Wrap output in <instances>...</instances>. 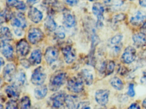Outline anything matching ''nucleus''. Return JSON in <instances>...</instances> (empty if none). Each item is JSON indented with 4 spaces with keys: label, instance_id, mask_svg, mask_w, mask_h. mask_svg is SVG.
<instances>
[{
    "label": "nucleus",
    "instance_id": "f257e3e1",
    "mask_svg": "<svg viewBox=\"0 0 146 109\" xmlns=\"http://www.w3.org/2000/svg\"><path fill=\"white\" fill-rule=\"evenodd\" d=\"M67 75L64 72L58 71L52 75L49 81V88L52 91H58L64 84Z\"/></svg>",
    "mask_w": 146,
    "mask_h": 109
},
{
    "label": "nucleus",
    "instance_id": "f03ea898",
    "mask_svg": "<svg viewBox=\"0 0 146 109\" xmlns=\"http://www.w3.org/2000/svg\"><path fill=\"white\" fill-rule=\"evenodd\" d=\"M67 88L69 91L72 93H81L84 89L83 81L80 77H71L67 82Z\"/></svg>",
    "mask_w": 146,
    "mask_h": 109
},
{
    "label": "nucleus",
    "instance_id": "7ed1b4c3",
    "mask_svg": "<svg viewBox=\"0 0 146 109\" xmlns=\"http://www.w3.org/2000/svg\"><path fill=\"white\" fill-rule=\"evenodd\" d=\"M46 79V74L42 66H39L33 72L31 76V83L36 86L42 85Z\"/></svg>",
    "mask_w": 146,
    "mask_h": 109
},
{
    "label": "nucleus",
    "instance_id": "20e7f679",
    "mask_svg": "<svg viewBox=\"0 0 146 109\" xmlns=\"http://www.w3.org/2000/svg\"><path fill=\"white\" fill-rule=\"evenodd\" d=\"M66 94L64 91L56 92L51 96L50 102L52 108H59L64 106L65 103Z\"/></svg>",
    "mask_w": 146,
    "mask_h": 109
},
{
    "label": "nucleus",
    "instance_id": "39448f33",
    "mask_svg": "<svg viewBox=\"0 0 146 109\" xmlns=\"http://www.w3.org/2000/svg\"><path fill=\"white\" fill-rule=\"evenodd\" d=\"M43 32L39 28H32L30 29L28 33V39L31 43L36 44L43 39Z\"/></svg>",
    "mask_w": 146,
    "mask_h": 109
},
{
    "label": "nucleus",
    "instance_id": "423d86ee",
    "mask_svg": "<svg viewBox=\"0 0 146 109\" xmlns=\"http://www.w3.org/2000/svg\"><path fill=\"white\" fill-rule=\"evenodd\" d=\"M104 11L105 9L104 7L100 3H96L93 5L92 12L97 17V26L98 27H101L103 25V21L104 18L103 16Z\"/></svg>",
    "mask_w": 146,
    "mask_h": 109
},
{
    "label": "nucleus",
    "instance_id": "0eeeda50",
    "mask_svg": "<svg viewBox=\"0 0 146 109\" xmlns=\"http://www.w3.org/2000/svg\"><path fill=\"white\" fill-rule=\"evenodd\" d=\"M136 54L135 49L131 46H129L125 49L121 56V60L125 64H130L135 59Z\"/></svg>",
    "mask_w": 146,
    "mask_h": 109
},
{
    "label": "nucleus",
    "instance_id": "6e6552de",
    "mask_svg": "<svg viewBox=\"0 0 146 109\" xmlns=\"http://www.w3.org/2000/svg\"><path fill=\"white\" fill-rule=\"evenodd\" d=\"M62 52L64 59L67 64L73 63L76 58V50L72 46L67 45L62 48Z\"/></svg>",
    "mask_w": 146,
    "mask_h": 109
},
{
    "label": "nucleus",
    "instance_id": "1a4fd4ad",
    "mask_svg": "<svg viewBox=\"0 0 146 109\" xmlns=\"http://www.w3.org/2000/svg\"><path fill=\"white\" fill-rule=\"evenodd\" d=\"M11 24L13 27L20 29H24L27 25V22L24 15L21 13L13 14L11 19Z\"/></svg>",
    "mask_w": 146,
    "mask_h": 109
},
{
    "label": "nucleus",
    "instance_id": "9d476101",
    "mask_svg": "<svg viewBox=\"0 0 146 109\" xmlns=\"http://www.w3.org/2000/svg\"><path fill=\"white\" fill-rule=\"evenodd\" d=\"M45 58L48 64H51L58 60L59 56V51L54 47H48L45 52Z\"/></svg>",
    "mask_w": 146,
    "mask_h": 109
},
{
    "label": "nucleus",
    "instance_id": "9b49d317",
    "mask_svg": "<svg viewBox=\"0 0 146 109\" xmlns=\"http://www.w3.org/2000/svg\"><path fill=\"white\" fill-rule=\"evenodd\" d=\"M16 74V67L12 63L7 64L3 69V78L6 81H11Z\"/></svg>",
    "mask_w": 146,
    "mask_h": 109
},
{
    "label": "nucleus",
    "instance_id": "f8f14e48",
    "mask_svg": "<svg viewBox=\"0 0 146 109\" xmlns=\"http://www.w3.org/2000/svg\"><path fill=\"white\" fill-rule=\"evenodd\" d=\"M110 92L108 89H100L97 90L95 94V99L100 105L104 106L108 101Z\"/></svg>",
    "mask_w": 146,
    "mask_h": 109
},
{
    "label": "nucleus",
    "instance_id": "ddd939ff",
    "mask_svg": "<svg viewBox=\"0 0 146 109\" xmlns=\"http://www.w3.org/2000/svg\"><path fill=\"white\" fill-rule=\"evenodd\" d=\"M16 50L17 53L19 55L25 57L29 53L30 47L27 41L25 39H22L17 43Z\"/></svg>",
    "mask_w": 146,
    "mask_h": 109
},
{
    "label": "nucleus",
    "instance_id": "4468645a",
    "mask_svg": "<svg viewBox=\"0 0 146 109\" xmlns=\"http://www.w3.org/2000/svg\"><path fill=\"white\" fill-rule=\"evenodd\" d=\"M146 20V14L143 11H138L131 18L130 22L132 25L138 26Z\"/></svg>",
    "mask_w": 146,
    "mask_h": 109
},
{
    "label": "nucleus",
    "instance_id": "2eb2a0df",
    "mask_svg": "<svg viewBox=\"0 0 146 109\" xmlns=\"http://www.w3.org/2000/svg\"><path fill=\"white\" fill-rule=\"evenodd\" d=\"M1 51L2 54L8 59L12 58L13 56V47L8 42L1 41Z\"/></svg>",
    "mask_w": 146,
    "mask_h": 109
},
{
    "label": "nucleus",
    "instance_id": "dca6fc26",
    "mask_svg": "<svg viewBox=\"0 0 146 109\" xmlns=\"http://www.w3.org/2000/svg\"><path fill=\"white\" fill-rule=\"evenodd\" d=\"M29 18L35 23L40 22L43 18V14L41 12L35 7H31L28 13Z\"/></svg>",
    "mask_w": 146,
    "mask_h": 109
},
{
    "label": "nucleus",
    "instance_id": "f3484780",
    "mask_svg": "<svg viewBox=\"0 0 146 109\" xmlns=\"http://www.w3.org/2000/svg\"><path fill=\"white\" fill-rule=\"evenodd\" d=\"M17 87L14 85H10L6 87L5 92L11 99L17 100L19 98L20 93Z\"/></svg>",
    "mask_w": 146,
    "mask_h": 109
},
{
    "label": "nucleus",
    "instance_id": "a211bd4d",
    "mask_svg": "<svg viewBox=\"0 0 146 109\" xmlns=\"http://www.w3.org/2000/svg\"><path fill=\"white\" fill-rule=\"evenodd\" d=\"M132 39L134 44L137 47H142L146 45V36L142 32L134 34L132 37Z\"/></svg>",
    "mask_w": 146,
    "mask_h": 109
},
{
    "label": "nucleus",
    "instance_id": "6ab92c4d",
    "mask_svg": "<svg viewBox=\"0 0 146 109\" xmlns=\"http://www.w3.org/2000/svg\"><path fill=\"white\" fill-rule=\"evenodd\" d=\"M42 54L40 49H35L31 53L29 58V61L31 64L33 66L37 65L41 62Z\"/></svg>",
    "mask_w": 146,
    "mask_h": 109
},
{
    "label": "nucleus",
    "instance_id": "aec40b11",
    "mask_svg": "<svg viewBox=\"0 0 146 109\" xmlns=\"http://www.w3.org/2000/svg\"><path fill=\"white\" fill-rule=\"evenodd\" d=\"M115 64L112 60L105 61L101 67L100 72L107 76L111 74L115 68Z\"/></svg>",
    "mask_w": 146,
    "mask_h": 109
},
{
    "label": "nucleus",
    "instance_id": "412c9836",
    "mask_svg": "<svg viewBox=\"0 0 146 109\" xmlns=\"http://www.w3.org/2000/svg\"><path fill=\"white\" fill-rule=\"evenodd\" d=\"M80 102L78 98L74 95H66L65 98L66 106L70 109L77 108L78 105Z\"/></svg>",
    "mask_w": 146,
    "mask_h": 109
},
{
    "label": "nucleus",
    "instance_id": "4be33fe9",
    "mask_svg": "<svg viewBox=\"0 0 146 109\" xmlns=\"http://www.w3.org/2000/svg\"><path fill=\"white\" fill-rule=\"evenodd\" d=\"M79 77L82 78L83 81L85 82L86 84L90 85L94 81V76L91 72L88 69H83L81 71Z\"/></svg>",
    "mask_w": 146,
    "mask_h": 109
},
{
    "label": "nucleus",
    "instance_id": "5701e85b",
    "mask_svg": "<svg viewBox=\"0 0 146 109\" xmlns=\"http://www.w3.org/2000/svg\"><path fill=\"white\" fill-rule=\"evenodd\" d=\"M48 93L47 87L46 85H39L35 89V96L37 99L41 100L44 98Z\"/></svg>",
    "mask_w": 146,
    "mask_h": 109
},
{
    "label": "nucleus",
    "instance_id": "b1692460",
    "mask_svg": "<svg viewBox=\"0 0 146 109\" xmlns=\"http://www.w3.org/2000/svg\"><path fill=\"white\" fill-rule=\"evenodd\" d=\"M13 79L14 85L17 87H22L26 82V75L23 72H19L17 74H16Z\"/></svg>",
    "mask_w": 146,
    "mask_h": 109
},
{
    "label": "nucleus",
    "instance_id": "393cba45",
    "mask_svg": "<svg viewBox=\"0 0 146 109\" xmlns=\"http://www.w3.org/2000/svg\"><path fill=\"white\" fill-rule=\"evenodd\" d=\"M6 3L8 7H14L19 10H25L26 8L24 2L19 0H6Z\"/></svg>",
    "mask_w": 146,
    "mask_h": 109
},
{
    "label": "nucleus",
    "instance_id": "a878e982",
    "mask_svg": "<svg viewBox=\"0 0 146 109\" xmlns=\"http://www.w3.org/2000/svg\"><path fill=\"white\" fill-rule=\"evenodd\" d=\"M1 41L8 42L12 39V34L7 27H2L1 29Z\"/></svg>",
    "mask_w": 146,
    "mask_h": 109
},
{
    "label": "nucleus",
    "instance_id": "bb28decb",
    "mask_svg": "<svg viewBox=\"0 0 146 109\" xmlns=\"http://www.w3.org/2000/svg\"><path fill=\"white\" fill-rule=\"evenodd\" d=\"M64 24L68 28H71L76 25L75 17L70 13H65L63 18Z\"/></svg>",
    "mask_w": 146,
    "mask_h": 109
},
{
    "label": "nucleus",
    "instance_id": "cd10ccee",
    "mask_svg": "<svg viewBox=\"0 0 146 109\" xmlns=\"http://www.w3.org/2000/svg\"><path fill=\"white\" fill-rule=\"evenodd\" d=\"M44 26L47 30L50 32L55 31L57 29V24L54 20L51 17L48 16L46 18L44 22Z\"/></svg>",
    "mask_w": 146,
    "mask_h": 109
},
{
    "label": "nucleus",
    "instance_id": "c85d7f7f",
    "mask_svg": "<svg viewBox=\"0 0 146 109\" xmlns=\"http://www.w3.org/2000/svg\"><path fill=\"white\" fill-rule=\"evenodd\" d=\"M13 14L10 9H5L1 12V23L7 22L11 20Z\"/></svg>",
    "mask_w": 146,
    "mask_h": 109
},
{
    "label": "nucleus",
    "instance_id": "c756f323",
    "mask_svg": "<svg viewBox=\"0 0 146 109\" xmlns=\"http://www.w3.org/2000/svg\"><path fill=\"white\" fill-rule=\"evenodd\" d=\"M111 85L118 90H121L123 88L124 85L122 80L117 77H113L110 81Z\"/></svg>",
    "mask_w": 146,
    "mask_h": 109
},
{
    "label": "nucleus",
    "instance_id": "7c9ffc66",
    "mask_svg": "<svg viewBox=\"0 0 146 109\" xmlns=\"http://www.w3.org/2000/svg\"><path fill=\"white\" fill-rule=\"evenodd\" d=\"M19 106L21 109H29L31 106V101L28 96L23 97L20 100Z\"/></svg>",
    "mask_w": 146,
    "mask_h": 109
},
{
    "label": "nucleus",
    "instance_id": "2f4dec72",
    "mask_svg": "<svg viewBox=\"0 0 146 109\" xmlns=\"http://www.w3.org/2000/svg\"><path fill=\"white\" fill-rule=\"evenodd\" d=\"M55 36L58 39H63L66 36L65 31L64 27L60 26L55 30Z\"/></svg>",
    "mask_w": 146,
    "mask_h": 109
},
{
    "label": "nucleus",
    "instance_id": "473e14b6",
    "mask_svg": "<svg viewBox=\"0 0 146 109\" xmlns=\"http://www.w3.org/2000/svg\"><path fill=\"white\" fill-rule=\"evenodd\" d=\"M6 108L7 109H15L18 108L17 100L11 99L7 103Z\"/></svg>",
    "mask_w": 146,
    "mask_h": 109
},
{
    "label": "nucleus",
    "instance_id": "72a5a7b5",
    "mask_svg": "<svg viewBox=\"0 0 146 109\" xmlns=\"http://www.w3.org/2000/svg\"><path fill=\"white\" fill-rule=\"evenodd\" d=\"M123 38V36L120 34H117L111 39V43L113 45L118 44L121 41Z\"/></svg>",
    "mask_w": 146,
    "mask_h": 109
},
{
    "label": "nucleus",
    "instance_id": "f704fd0d",
    "mask_svg": "<svg viewBox=\"0 0 146 109\" xmlns=\"http://www.w3.org/2000/svg\"><path fill=\"white\" fill-rule=\"evenodd\" d=\"M127 94L130 97H133L135 96V89H134V85L133 83H130L129 85Z\"/></svg>",
    "mask_w": 146,
    "mask_h": 109
},
{
    "label": "nucleus",
    "instance_id": "c9c22d12",
    "mask_svg": "<svg viewBox=\"0 0 146 109\" xmlns=\"http://www.w3.org/2000/svg\"><path fill=\"white\" fill-rule=\"evenodd\" d=\"M89 104L87 102H80L77 109H90Z\"/></svg>",
    "mask_w": 146,
    "mask_h": 109
},
{
    "label": "nucleus",
    "instance_id": "e433bc0d",
    "mask_svg": "<svg viewBox=\"0 0 146 109\" xmlns=\"http://www.w3.org/2000/svg\"><path fill=\"white\" fill-rule=\"evenodd\" d=\"M125 18V15L124 14H117L115 17H114L113 21H114V23H117V22L121 21V20L124 19Z\"/></svg>",
    "mask_w": 146,
    "mask_h": 109
},
{
    "label": "nucleus",
    "instance_id": "4c0bfd02",
    "mask_svg": "<svg viewBox=\"0 0 146 109\" xmlns=\"http://www.w3.org/2000/svg\"><path fill=\"white\" fill-rule=\"evenodd\" d=\"M121 48H122V46L119 44V43L115 45V46L113 48V52L114 54H119V53L120 52Z\"/></svg>",
    "mask_w": 146,
    "mask_h": 109
},
{
    "label": "nucleus",
    "instance_id": "58836bf2",
    "mask_svg": "<svg viewBox=\"0 0 146 109\" xmlns=\"http://www.w3.org/2000/svg\"><path fill=\"white\" fill-rule=\"evenodd\" d=\"M64 1L65 3L70 6H75L79 2V0H64Z\"/></svg>",
    "mask_w": 146,
    "mask_h": 109
},
{
    "label": "nucleus",
    "instance_id": "ea45409f",
    "mask_svg": "<svg viewBox=\"0 0 146 109\" xmlns=\"http://www.w3.org/2000/svg\"><path fill=\"white\" fill-rule=\"evenodd\" d=\"M20 63H21L22 65L24 66V67H25V68H29L30 66L31 65L29 60H28L26 59H24L21 60V61H20Z\"/></svg>",
    "mask_w": 146,
    "mask_h": 109
},
{
    "label": "nucleus",
    "instance_id": "a19ab883",
    "mask_svg": "<svg viewBox=\"0 0 146 109\" xmlns=\"http://www.w3.org/2000/svg\"><path fill=\"white\" fill-rule=\"evenodd\" d=\"M123 4V3L122 1H120V0H119V1L117 0L113 3V7L115 8L120 7Z\"/></svg>",
    "mask_w": 146,
    "mask_h": 109
},
{
    "label": "nucleus",
    "instance_id": "79ce46f5",
    "mask_svg": "<svg viewBox=\"0 0 146 109\" xmlns=\"http://www.w3.org/2000/svg\"><path fill=\"white\" fill-rule=\"evenodd\" d=\"M44 3L48 5H55L57 3V0H43Z\"/></svg>",
    "mask_w": 146,
    "mask_h": 109
},
{
    "label": "nucleus",
    "instance_id": "37998d69",
    "mask_svg": "<svg viewBox=\"0 0 146 109\" xmlns=\"http://www.w3.org/2000/svg\"><path fill=\"white\" fill-rule=\"evenodd\" d=\"M40 0H27V3L30 6H33L34 4L37 3Z\"/></svg>",
    "mask_w": 146,
    "mask_h": 109
},
{
    "label": "nucleus",
    "instance_id": "c03bdc74",
    "mask_svg": "<svg viewBox=\"0 0 146 109\" xmlns=\"http://www.w3.org/2000/svg\"><path fill=\"white\" fill-rule=\"evenodd\" d=\"M129 108H130V109H140L141 107H140L139 105H138L137 103H133V104H131L130 106V107H129Z\"/></svg>",
    "mask_w": 146,
    "mask_h": 109
},
{
    "label": "nucleus",
    "instance_id": "a18cd8bd",
    "mask_svg": "<svg viewBox=\"0 0 146 109\" xmlns=\"http://www.w3.org/2000/svg\"><path fill=\"white\" fill-rule=\"evenodd\" d=\"M119 72L121 75H124L127 72V69L125 67H120Z\"/></svg>",
    "mask_w": 146,
    "mask_h": 109
},
{
    "label": "nucleus",
    "instance_id": "49530a36",
    "mask_svg": "<svg viewBox=\"0 0 146 109\" xmlns=\"http://www.w3.org/2000/svg\"><path fill=\"white\" fill-rule=\"evenodd\" d=\"M142 33L146 35V22H145L143 25L141 29Z\"/></svg>",
    "mask_w": 146,
    "mask_h": 109
},
{
    "label": "nucleus",
    "instance_id": "de8ad7c7",
    "mask_svg": "<svg viewBox=\"0 0 146 109\" xmlns=\"http://www.w3.org/2000/svg\"><path fill=\"white\" fill-rule=\"evenodd\" d=\"M139 4L143 7H146V0H139Z\"/></svg>",
    "mask_w": 146,
    "mask_h": 109
},
{
    "label": "nucleus",
    "instance_id": "09e8293b",
    "mask_svg": "<svg viewBox=\"0 0 146 109\" xmlns=\"http://www.w3.org/2000/svg\"><path fill=\"white\" fill-rule=\"evenodd\" d=\"M5 64V60L3 59V58L1 57V67H2V66H4Z\"/></svg>",
    "mask_w": 146,
    "mask_h": 109
},
{
    "label": "nucleus",
    "instance_id": "8fccbe9b",
    "mask_svg": "<svg viewBox=\"0 0 146 109\" xmlns=\"http://www.w3.org/2000/svg\"><path fill=\"white\" fill-rule=\"evenodd\" d=\"M142 105L144 108L146 109V98L143 101Z\"/></svg>",
    "mask_w": 146,
    "mask_h": 109
},
{
    "label": "nucleus",
    "instance_id": "3c124183",
    "mask_svg": "<svg viewBox=\"0 0 146 109\" xmlns=\"http://www.w3.org/2000/svg\"><path fill=\"white\" fill-rule=\"evenodd\" d=\"M111 1V0H103V1H104V3L107 4V3H109Z\"/></svg>",
    "mask_w": 146,
    "mask_h": 109
},
{
    "label": "nucleus",
    "instance_id": "603ef678",
    "mask_svg": "<svg viewBox=\"0 0 146 109\" xmlns=\"http://www.w3.org/2000/svg\"><path fill=\"white\" fill-rule=\"evenodd\" d=\"M88 1H97V0H88Z\"/></svg>",
    "mask_w": 146,
    "mask_h": 109
},
{
    "label": "nucleus",
    "instance_id": "864d4df0",
    "mask_svg": "<svg viewBox=\"0 0 146 109\" xmlns=\"http://www.w3.org/2000/svg\"><path fill=\"white\" fill-rule=\"evenodd\" d=\"M129 1H135V0H129Z\"/></svg>",
    "mask_w": 146,
    "mask_h": 109
}]
</instances>
